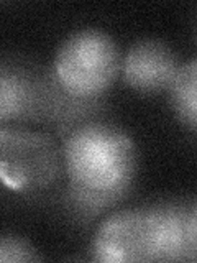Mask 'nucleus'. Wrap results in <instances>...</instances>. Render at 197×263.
Wrapping results in <instances>:
<instances>
[{"label":"nucleus","mask_w":197,"mask_h":263,"mask_svg":"<svg viewBox=\"0 0 197 263\" xmlns=\"http://www.w3.org/2000/svg\"><path fill=\"white\" fill-rule=\"evenodd\" d=\"M60 145L68 181L92 189L135 184L138 173L135 142L113 123L89 122L66 135Z\"/></svg>","instance_id":"nucleus-1"},{"label":"nucleus","mask_w":197,"mask_h":263,"mask_svg":"<svg viewBox=\"0 0 197 263\" xmlns=\"http://www.w3.org/2000/svg\"><path fill=\"white\" fill-rule=\"evenodd\" d=\"M64 164L49 132L0 127V184L22 197H43L60 184Z\"/></svg>","instance_id":"nucleus-2"},{"label":"nucleus","mask_w":197,"mask_h":263,"mask_svg":"<svg viewBox=\"0 0 197 263\" xmlns=\"http://www.w3.org/2000/svg\"><path fill=\"white\" fill-rule=\"evenodd\" d=\"M122 54L115 40L105 31L86 28L72 33L57 49L53 69L66 90L79 97H97L120 74Z\"/></svg>","instance_id":"nucleus-3"},{"label":"nucleus","mask_w":197,"mask_h":263,"mask_svg":"<svg viewBox=\"0 0 197 263\" xmlns=\"http://www.w3.org/2000/svg\"><path fill=\"white\" fill-rule=\"evenodd\" d=\"M110 112L109 96L79 97L66 90L57 79L53 64H40L38 71V97L33 125H41L57 142L89 122L105 120Z\"/></svg>","instance_id":"nucleus-4"},{"label":"nucleus","mask_w":197,"mask_h":263,"mask_svg":"<svg viewBox=\"0 0 197 263\" xmlns=\"http://www.w3.org/2000/svg\"><path fill=\"white\" fill-rule=\"evenodd\" d=\"M89 252L94 261L102 263L154 261L153 230L146 205L117 211L104 219Z\"/></svg>","instance_id":"nucleus-5"},{"label":"nucleus","mask_w":197,"mask_h":263,"mask_svg":"<svg viewBox=\"0 0 197 263\" xmlns=\"http://www.w3.org/2000/svg\"><path fill=\"white\" fill-rule=\"evenodd\" d=\"M148 208L154 261H194L197 255V208L194 199H172Z\"/></svg>","instance_id":"nucleus-6"},{"label":"nucleus","mask_w":197,"mask_h":263,"mask_svg":"<svg viewBox=\"0 0 197 263\" xmlns=\"http://www.w3.org/2000/svg\"><path fill=\"white\" fill-rule=\"evenodd\" d=\"M179 54L161 40H140L122 58L123 82L136 92H166L181 68Z\"/></svg>","instance_id":"nucleus-7"},{"label":"nucleus","mask_w":197,"mask_h":263,"mask_svg":"<svg viewBox=\"0 0 197 263\" xmlns=\"http://www.w3.org/2000/svg\"><path fill=\"white\" fill-rule=\"evenodd\" d=\"M40 64L23 56L0 58V127L35 122Z\"/></svg>","instance_id":"nucleus-8"},{"label":"nucleus","mask_w":197,"mask_h":263,"mask_svg":"<svg viewBox=\"0 0 197 263\" xmlns=\"http://www.w3.org/2000/svg\"><path fill=\"white\" fill-rule=\"evenodd\" d=\"M133 187L135 184L112 189H92L68 181V184L60 187L49 197H53V204L66 220L76 227L87 229L104 212L115 209L125 201L133 193Z\"/></svg>","instance_id":"nucleus-9"},{"label":"nucleus","mask_w":197,"mask_h":263,"mask_svg":"<svg viewBox=\"0 0 197 263\" xmlns=\"http://www.w3.org/2000/svg\"><path fill=\"white\" fill-rule=\"evenodd\" d=\"M169 102L178 119L184 125L195 132L197 125V63L195 60H189L181 64L174 81L171 82L169 89Z\"/></svg>","instance_id":"nucleus-10"},{"label":"nucleus","mask_w":197,"mask_h":263,"mask_svg":"<svg viewBox=\"0 0 197 263\" xmlns=\"http://www.w3.org/2000/svg\"><path fill=\"white\" fill-rule=\"evenodd\" d=\"M41 255L28 238L22 235H0V263L40 261Z\"/></svg>","instance_id":"nucleus-11"}]
</instances>
